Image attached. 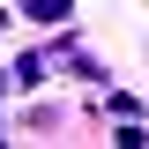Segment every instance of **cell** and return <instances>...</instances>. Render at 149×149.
<instances>
[{
  "label": "cell",
  "instance_id": "6da1fadb",
  "mask_svg": "<svg viewBox=\"0 0 149 149\" xmlns=\"http://www.w3.org/2000/svg\"><path fill=\"white\" fill-rule=\"evenodd\" d=\"M22 15L30 22H67V0H22Z\"/></svg>",
  "mask_w": 149,
  "mask_h": 149
}]
</instances>
